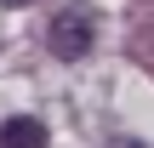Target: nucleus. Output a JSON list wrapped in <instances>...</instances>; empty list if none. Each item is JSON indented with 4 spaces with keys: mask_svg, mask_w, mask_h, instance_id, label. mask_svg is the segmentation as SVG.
<instances>
[{
    "mask_svg": "<svg viewBox=\"0 0 154 148\" xmlns=\"http://www.w3.org/2000/svg\"><path fill=\"white\" fill-rule=\"evenodd\" d=\"M46 46H51V57L80 63V57L97 46V17H91L86 6H63V11L51 17V29H46Z\"/></svg>",
    "mask_w": 154,
    "mask_h": 148,
    "instance_id": "nucleus-1",
    "label": "nucleus"
},
{
    "mask_svg": "<svg viewBox=\"0 0 154 148\" xmlns=\"http://www.w3.org/2000/svg\"><path fill=\"white\" fill-rule=\"evenodd\" d=\"M0 148H46V125L34 114H17L0 125Z\"/></svg>",
    "mask_w": 154,
    "mask_h": 148,
    "instance_id": "nucleus-2",
    "label": "nucleus"
},
{
    "mask_svg": "<svg viewBox=\"0 0 154 148\" xmlns=\"http://www.w3.org/2000/svg\"><path fill=\"white\" fill-rule=\"evenodd\" d=\"M0 6H23V0H0Z\"/></svg>",
    "mask_w": 154,
    "mask_h": 148,
    "instance_id": "nucleus-3",
    "label": "nucleus"
}]
</instances>
